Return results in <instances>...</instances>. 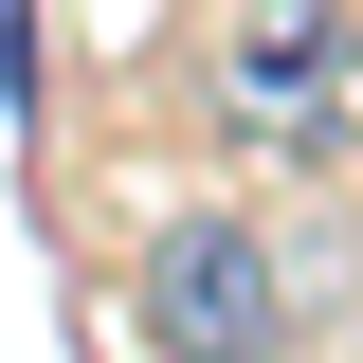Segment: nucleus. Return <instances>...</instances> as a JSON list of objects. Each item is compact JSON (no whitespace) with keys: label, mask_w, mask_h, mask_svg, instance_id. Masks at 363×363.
Returning <instances> with one entry per match:
<instances>
[{"label":"nucleus","mask_w":363,"mask_h":363,"mask_svg":"<svg viewBox=\"0 0 363 363\" xmlns=\"http://www.w3.org/2000/svg\"><path fill=\"white\" fill-rule=\"evenodd\" d=\"M218 128L255 164H327L363 128V0H236L218 18Z\"/></svg>","instance_id":"obj_1"},{"label":"nucleus","mask_w":363,"mask_h":363,"mask_svg":"<svg viewBox=\"0 0 363 363\" xmlns=\"http://www.w3.org/2000/svg\"><path fill=\"white\" fill-rule=\"evenodd\" d=\"M145 345L164 363H291V255H272L255 218L145 236Z\"/></svg>","instance_id":"obj_2"}]
</instances>
